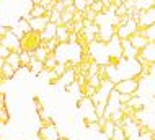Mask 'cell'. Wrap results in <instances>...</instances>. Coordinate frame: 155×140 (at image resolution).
Instances as JSON below:
<instances>
[{
	"mask_svg": "<svg viewBox=\"0 0 155 140\" xmlns=\"http://www.w3.org/2000/svg\"><path fill=\"white\" fill-rule=\"evenodd\" d=\"M56 63H57L56 54H54V52H49L48 56H46V59L43 60V67H44V70L48 72V70H52L54 67H56Z\"/></svg>",
	"mask_w": 155,
	"mask_h": 140,
	"instance_id": "cell-10",
	"label": "cell"
},
{
	"mask_svg": "<svg viewBox=\"0 0 155 140\" xmlns=\"http://www.w3.org/2000/svg\"><path fill=\"white\" fill-rule=\"evenodd\" d=\"M8 121H10V112H8L7 108H2L0 109V122L2 124H8Z\"/></svg>",
	"mask_w": 155,
	"mask_h": 140,
	"instance_id": "cell-20",
	"label": "cell"
},
{
	"mask_svg": "<svg viewBox=\"0 0 155 140\" xmlns=\"http://www.w3.org/2000/svg\"><path fill=\"white\" fill-rule=\"evenodd\" d=\"M90 8L95 11L96 15H98V13H103V11H104V7H103V3L100 2V0H93V3L90 5Z\"/></svg>",
	"mask_w": 155,
	"mask_h": 140,
	"instance_id": "cell-18",
	"label": "cell"
},
{
	"mask_svg": "<svg viewBox=\"0 0 155 140\" xmlns=\"http://www.w3.org/2000/svg\"><path fill=\"white\" fill-rule=\"evenodd\" d=\"M28 23H30V28L33 29V31L39 33L41 29L49 23V18H48V15H43V16H38V18H30Z\"/></svg>",
	"mask_w": 155,
	"mask_h": 140,
	"instance_id": "cell-8",
	"label": "cell"
},
{
	"mask_svg": "<svg viewBox=\"0 0 155 140\" xmlns=\"http://www.w3.org/2000/svg\"><path fill=\"white\" fill-rule=\"evenodd\" d=\"M2 44L7 46L12 52H16V54L21 52V47H20V39L13 34V33H12V29H8L7 34L2 37Z\"/></svg>",
	"mask_w": 155,
	"mask_h": 140,
	"instance_id": "cell-4",
	"label": "cell"
},
{
	"mask_svg": "<svg viewBox=\"0 0 155 140\" xmlns=\"http://www.w3.org/2000/svg\"><path fill=\"white\" fill-rule=\"evenodd\" d=\"M5 62L10 67H13V70H16V69H20V67H21V65H20V56L16 52H12V50H10V54L7 56Z\"/></svg>",
	"mask_w": 155,
	"mask_h": 140,
	"instance_id": "cell-11",
	"label": "cell"
},
{
	"mask_svg": "<svg viewBox=\"0 0 155 140\" xmlns=\"http://www.w3.org/2000/svg\"><path fill=\"white\" fill-rule=\"evenodd\" d=\"M93 3V0H85V7H90Z\"/></svg>",
	"mask_w": 155,
	"mask_h": 140,
	"instance_id": "cell-25",
	"label": "cell"
},
{
	"mask_svg": "<svg viewBox=\"0 0 155 140\" xmlns=\"http://www.w3.org/2000/svg\"><path fill=\"white\" fill-rule=\"evenodd\" d=\"M10 54V49L7 47V46H3V44H0V59L2 60H5L7 59V56Z\"/></svg>",
	"mask_w": 155,
	"mask_h": 140,
	"instance_id": "cell-21",
	"label": "cell"
},
{
	"mask_svg": "<svg viewBox=\"0 0 155 140\" xmlns=\"http://www.w3.org/2000/svg\"><path fill=\"white\" fill-rule=\"evenodd\" d=\"M59 140H69V138L67 137H59Z\"/></svg>",
	"mask_w": 155,
	"mask_h": 140,
	"instance_id": "cell-26",
	"label": "cell"
},
{
	"mask_svg": "<svg viewBox=\"0 0 155 140\" xmlns=\"http://www.w3.org/2000/svg\"><path fill=\"white\" fill-rule=\"evenodd\" d=\"M18 56H20V65H21V67H28V65H30V62H31V54L30 52L21 50Z\"/></svg>",
	"mask_w": 155,
	"mask_h": 140,
	"instance_id": "cell-16",
	"label": "cell"
},
{
	"mask_svg": "<svg viewBox=\"0 0 155 140\" xmlns=\"http://www.w3.org/2000/svg\"><path fill=\"white\" fill-rule=\"evenodd\" d=\"M56 37L59 39V42H67V39H69V31H67V28L64 24H59L56 28Z\"/></svg>",
	"mask_w": 155,
	"mask_h": 140,
	"instance_id": "cell-14",
	"label": "cell"
},
{
	"mask_svg": "<svg viewBox=\"0 0 155 140\" xmlns=\"http://www.w3.org/2000/svg\"><path fill=\"white\" fill-rule=\"evenodd\" d=\"M56 2H57V0H41L39 5L43 7L46 11H51L52 8H54V5H56Z\"/></svg>",
	"mask_w": 155,
	"mask_h": 140,
	"instance_id": "cell-19",
	"label": "cell"
},
{
	"mask_svg": "<svg viewBox=\"0 0 155 140\" xmlns=\"http://www.w3.org/2000/svg\"><path fill=\"white\" fill-rule=\"evenodd\" d=\"M0 73H2V77L5 78V80H10V78H13V77H15V70H13V67H10L5 60H3L2 67H0Z\"/></svg>",
	"mask_w": 155,
	"mask_h": 140,
	"instance_id": "cell-13",
	"label": "cell"
},
{
	"mask_svg": "<svg viewBox=\"0 0 155 140\" xmlns=\"http://www.w3.org/2000/svg\"><path fill=\"white\" fill-rule=\"evenodd\" d=\"M39 140H59V132H57L56 125H48V127H41L39 132Z\"/></svg>",
	"mask_w": 155,
	"mask_h": 140,
	"instance_id": "cell-6",
	"label": "cell"
},
{
	"mask_svg": "<svg viewBox=\"0 0 155 140\" xmlns=\"http://www.w3.org/2000/svg\"><path fill=\"white\" fill-rule=\"evenodd\" d=\"M30 2L33 3V5H39V3H41V0H30Z\"/></svg>",
	"mask_w": 155,
	"mask_h": 140,
	"instance_id": "cell-24",
	"label": "cell"
},
{
	"mask_svg": "<svg viewBox=\"0 0 155 140\" xmlns=\"http://www.w3.org/2000/svg\"><path fill=\"white\" fill-rule=\"evenodd\" d=\"M129 39V44H131V47H134L136 50H140V49H144L145 46L149 44V41H147V37H145L142 33L139 31V29H136V31L132 33L131 36L127 37Z\"/></svg>",
	"mask_w": 155,
	"mask_h": 140,
	"instance_id": "cell-5",
	"label": "cell"
},
{
	"mask_svg": "<svg viewBox=\"0 0 155 140\" xmlns=\"http://www.w3.org/2000/svg\"><path fill=\"white\" fill-rule=\"evenodd\" d=\"M8 29H10V28H8V26H5V24H0V37H3V36H5Z\"/></svg>",
	"mask_w": 155,
	"mask_h": 140,
	"instance_id": "cell-23",
	"label": "cell"
},
{
	"mask_svg": "<svg viewBox=\"0 0 155 140\" xmlns=\"http://www.w3.org/2000/svg\"><path fill=\"white\" fill-rule=\"evenodd\" d=\"M56 24L54 23H48L46 26L39 31V36H41V41H48V39H51V37L56 36Z\"/></svg>",
	"mask_w": 155,
	"mask_h": 140,
	"instance_id": "cell-9",
	"label": "cell"
},
{
	"mask_svg": "<svg viewBox=\"0 0 155 140\" xmlns=\"http://www.w3.org/2000/svg\"><path fill=\"white\" fill-rule=\"evenodd\" d=\"M35 106H36V111H41V109L44 108V104L41 103V99L38 98V96H36V98H35Z\"/></svg>",
	"mask_w": 155,
	"mask_h": 140,
	"instance_id": "cell-22",
	"label": "cell"
},
{
	"mask_svg": "<svg viewBox=\"0 0 155 140\" xmlns=\"http://www.w3.org/2000/svg\"><path fill=\"white\" fill-rule=\"evenodd\" d=\"M136 57L144 59L145 62H155V47H153V42H149L144 49H140L139 52H137Z\"/></svg>",
	"mask_w": 155,
	"mask_h": 140,
	"instance_id": "cell-7",
	"label": "cell"
},
{
	"mask_svg": "<svg viewBox=\"0 0 155 140\" xmlns=\"http://www.w3.org/2000/svg\"><path fill=\"white\" fill-rule=\"evenodd\" d=\"M48 50H46V47H44V46L43 44H39V47H38L36 50H35V52H33V56H35L36 59H38V60H41V62H43L44 60V59H46V56H48Z\"/></svg>",
	"mask_w": 155,
	"mask_h": 140,
	"instance_id": "cell-17",
	"label": "cell"
},
{
	"mask_svg": "<svg viewBox=\"0 0 155 140\" xmlns=\"http://www.w3.org/2000/svg\"><path fill=\"white\" fill-rule=\"evenodd\" d=\"M139 31H140L145 37H147L149 42H153V41H155V24H152V26H147V28H144V29H139Z\"/></svg>",
	"mask_w": 155,
	"mask_h": 140,
	"instance_id": "cell-15",
	"label": "cell"
},
{
	"mask_svg": "<svg viewBox=\"0 0 155 140\" xmlns=\"http://www.w3.org/2000/svg\"><path fill=\"white\" fill-rule=\"evenodd\" d=\"M39 44H41V36L38 31H33V29H30L28 33H23V36L20 37V47L26 52H35L39 47Z\"/></svg>",
	"mask_w": 155,
	"mask_h": 140,
	"instance_id": "cell-2",
	"label": "cell"
},
{
	"mask_svg": "<svg viewBox=\"0 0 155 140\" xmlns=\"http://www.w3.org/2000/svg\"><path fill=\"white\" fill-rule=\"evenodd\" d=\"M110 137H111V140H127V135H126L123 125H114Z\"/></svg>",
	"mask_w": 155,
	"mask_h": 140,
	"instance_id": "cell-12",
	"label": "cell"
},
{
	"mask_svg": "<svg viewBox=\"0 0 155 140\" xmlns=\"http://www.w3.org/2000/svg\"><path fill=\"white\" fill-rule=\"evenodd\" d=\"M0 44H2V37H0Z\"/></svg>",
	"mask_w": 155,
	"mask_h": 140,
	"instance_id": "cell-27",
	"label": "cell"
},
{
	"mask_svg": "<svg viewBox=\"0 0 155 140\" xmlns=\"http://www.w3.org/2000/svg\"><path fill=\"white\" fill-rule=\"evenodd\" d=\"M136 23H137V29H144L147 26L155 24V7L140 10L139 16H137V20H136Z\"/></svg>",
	"mask_w": 155,
	"mask_h": 140,
	"instance_id": "cell-3",
	"label": "cell"
},
{
	"mask_svg": "<svg viewBox=\"0 0 155 140\" xmlns=\"http://www.w3.org/2000/svg\"><path fill=\"white\" fill-rule=\"evenodd\" d=\"M113 90L116 93H129V95L137 96L139 95V80L136 77L131 78H121L118 82H114V86Z\"/></svg>",
	"mask_w": 155,
	"mask_h": 140,
	"instance_id": "cell-1",
	"label": "cell"
}]
</instances>
